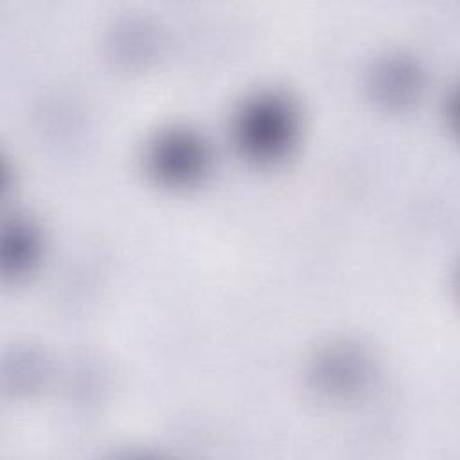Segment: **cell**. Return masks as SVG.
I'll use <instances>...</instances> for the list:
<instances>
[{"label":"cell","mask_w":460,"mask_h":460,"mask_svg":"<svg viewBox=\"0 0 460 460\" xmlns=\"http://www.w3.org/2000/svg\"><path fill=\"white\" fill-rule=\"evenodd\" d=\"M40 252V241L36 232L27 226L14 223L13 228L4 235V270L13 271L14 275H20L27 270H31V264L36 261Z\"/></svg>","instance_id":"5b68a950"},{"label":"cell","mask_w":460,"mask_h":460,"mask_svg":"<svg viewBox=\"0 0 460 460\" xmlns=\"http://www.w3.org/2000/svg\"><path fill=\"white\" fill-rule=\"evenodd\" d=\"M144 165L147 174L165 187H190L207 174L210 151L196 131L171 128L147 144Z\"/></svg>","instance_id":"7a4b0ae2"},{"label":"cell","mask_w":460,"mask_h":460,"mask_svg":"<svg viewBox=\"0 0 460 460\" xmlns=\"http://www.w3.org/2000/svg\"><path fill=\"white\" fill-rule=\"evenodd\" d=\"M298 137V115L288 97L266 92L243 102L234 117V138L244 156L271 164L289 153Z\"/></svg>","instance_id":"6da1fadb"},{"label":"cell","mask_w":460,"mask_h":460,"mask_svg":"<svg viewBox=\"0 0 460 460\" xmlns=\"http://www.w3.org/2000/svg\"><path fill=\"white\" fill-rule=\"evenodd\" d=\"M314 388L332 399L359 394L372 377V361L356 345H332L318 354L313 372Z\"/></svg>","instance_id":"3957f363"},{"label":"cell","mask_w":460,"mask_h":460,"mask_svg":"<svg viewBox=\"0 0 460 460\" xmlns=\"http://www.w3.org/2000/svg\"><path fill=\"white\" fill-rule=\"evenodd\" d=\"M368 88L374 101L385 108H404L420 95L422 72L411 59L390 58L374 68Z\"/></svg>","instance_id":"277c9868"}]
</instances>
